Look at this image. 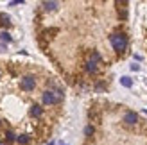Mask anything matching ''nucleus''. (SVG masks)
Masks as SVG:
<instances>
[{
    "instance_id": "1",
    "label": "nucleus",
    "mask_w": 147,
    "mask_h": 145,
    "mask_svg": "<svg viewBox=\"0 0 147 145\" xmlns=\"http://www.w3.org/2000/svg\"><path fill=\"white\" fill-rule=\"evenodd\" d=\"M61 100H63V91L61 90H47L43 93V104H47V106L59 104Z\"/></svg>"
},
{
    "instance_id": "2",
    "label": "nucleus",
    "mask_w": 147,
    "mask_h": 145,
    "mask_svg": "<svg viewBox=\"0 0 147 145\" xmlns=\"http://www.w3.org/2000/svg\"><path fill=\"white\" fill-rule=\"evenodd\" d=\"M111 45H113L115 50L122 52V50L127 47V36L124 34V32H115V34L111 36Z\"/></svg>"
},
{
    "instance_id": "3",
    "label": "nucleus",
    "mask_w": 147,
    "mask_h": 145,
    "mask_svg": "<svg viewBox=\"0 0 147 145\" xmlns=\"http://www.w3.org/2000/svg\"><path fill=\"white\" fill-rule=\"evenodd\" d=\"M20 86H22V90H24V91H32L34 86H36V79L32 75H25L24 79H22Z\"/></svg>"
},
{
    "instance_id": "4",
    "label": "nucleus",
    "mask_w": 147,
    "mask_h": 145,
    "mask_svg": "<svg viewBox=\"0 0 147 145\" xmlns=\"http://www.w3.org/2000/svg\"><path fill=\"white\" fill-rule=\"evenodd\" d=\"M124 122H127L129 126H133V124H136V122H138V115L133 113V111H127L126 115H124Z\"/></svg>"
},
{
    "instance_id": "5",
    "label": "nucleus",
    "mask_w": 147,
    "mask_h": 145,
    "mask_svg": "<svg viewBox=\"0 0 147 145\" xmlns=\"http://www.w3.org/2000/svg\"><path fill=\"white\" fill-rule=\"evenodd\" d=\"M41 113H43V107H40V106L31 107V117H41Z\"/></svg>"
},
{
    "instance_id": "6",
    "label": "nucleus",
    "mask_w": 147,
    "mask_h": 145,
    "mask_svg": "<svg viewBox=\"0 0 147 145\" xmlns=\"http://www.w3.org/2000/svg\"><path fill=\"white\" fill-rule=\"evenodd\" d=\"M120 84L124 86V88H131V86H133V81H131V77H122Z\"/></svg>"
},
{
    "instance_id": "7",
    "label": "nucleus",
    "mask_w": 147,
    "mask_h": 145,
    "mask_svg": "<svg viewBox=\"0 0 147 145\" xmlns=\"http://www.w3.org/2000/svg\"><path fill=\"white\" fill-rule=\"evenodd\" d=\"M86 70L93 74V72L97 70V63H93V61H88V63H86Z\"/></svg>"
},
{
    "instance_id": "8",
    "label": "nucleus",
    "mask_w": 147,
    "mask_h": 145,
    "mask_svg": "<svg viewBox=\"0 0 147 145\" xmlns=\"http://www.w3.org/2000/svg\"><path fill=\"white\" fill-rule=\"evenodd\" d=\"M43 7H45L47 11H54L56 7H57V4L56 2H45V4H43Z\"/></svg>"
},
{
    "instance_id": "9",
    "label": "nucleus",
    "mask_w": 147,
    "mask_h": 145,
    "mask_svg": "<svg viewBox=\"0 0 147 145\" xmlns=\"http://www.w3.org/2000/svg\"><path fill=\"white\" fill-rule=\"evenodd\" d=\"M16 142H18V143H22V145H25V143H29V138L22 134V136H18V138H16Z\"/></svg>"
},
{
    "instance_id": "10",
    "label": "nucleus",
    "mask_w": 147,
    "mask_h": 145,
    "mask_svg": "<svg viewBox=\"0 0 147 145\" xmlns=\"http://www.w3.org/2000/svg\"><path fill=\"white\" fill-rule=\"evenodd\" d=\"M5 140L9 142V143H13V142L16 140V138H14V134H13V133H7V134H5Z\"/></svg>"
},
{
    "instance_id": "11",
    "label": "nucleus",
    "mask_w": 147,
    "mask_h": 145,
    "mask_svg": "<svg viewBox=\"0 0 147 145\" xmlns=\"http://www.w3.org/2000/svg\"><path fill=\"white\" fill-rule=\"evenodd\" d=\"M2 40L4 41H11V36L7 34V32H2Z\"/></svg>"
}]
</instances>
